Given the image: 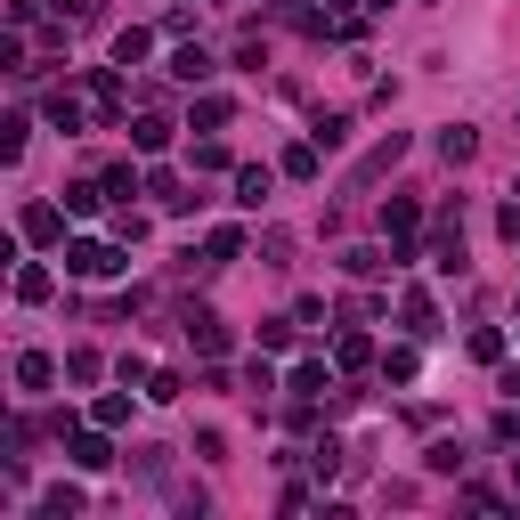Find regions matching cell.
Here are the masks:
<instances>
[{"label": "cell", "instance_id": "cell-1", "mask_svg": "<svg viewBox=\"0 0 520 520\" xmlns=\"http://www.w3.org/2000/svg\"><path fill=\"white\" fill-rule=\"evenodd\" d=\"M114 269H130L122 244H98V236H74V244H65V277H114Z\"/></svg>", "mask_w": 520, "mask_h": 520}, {"label": "cell", "instance_id": "cell-2", "mask_svg": "<svg viewBox=\"0 0 520 520\" xmlns=\"http://www.w3.org/2000/svg\"><path fill=\"white\" fill-rule=\"evenodd\" d=\"M415 228H423V204L390 195V204H382V236H390V252H399V260H415V252H407V244H415Z\"/></svg>", "mask_w": 520, "mask_h": 520}, {"label": "cell", "instance_id": "cell-3", "mask_svg": "<svg viewBox=\"0 0 520 520\" xmlns=\"http://www.w3.org/2000/svg\"><path fill=\"white\" fill-rule=\"evenodd\" d=\"M65 464H74V472H106V464H114V447H106V423L65 439Z\"/></svg>", "mask_w": 520, "mask_h": 520}, {"label": "cell", "instance_id": "cell-4", "mask_svg": "<svg viewBox=\"0 0 520 520\" xmlns=\"http://www.w3.org/2000/svg\"><path fill=\"white\" fill-rule=\"evenodd\" d=\"M399 155H407V139H399V130H390V139H382V147H374V155H366V163L350 171V195H366V187H374V179H382L390 163H399Z\"/></svg>", "mask_w": 520, "mask_h": 520}, {"label": "cell", "instance_id": "cell-5", "mask_svg": "<svg viewBox=\"0 0 520 520\" xmlns=\"http://www.w3.org/2000/svg\"><path fill=\"white\" fill-rule=\"evenodd\" d=\"M187 342L204 350V358H220V350H228V325H220L212 309H187Z\"/></svg>", "mask_w": 520, "mask_h": 520}, {"label": "cell", "instance_id": "cell-6", "mask_svg": "<svg viewBox=\"0 0 520 520\" xmlns=\"http://www.w3.org/2000/svg\"><path fill=\"white\" fill-rule=\"evenodd\" d=\"M269 187H277V171H269V163H244V171H236V204H244V212H260V204H269Z\"/></svg>", "mask_w": 520, "mask_h": 520}, {"label": "cell", "instance_id": "cell-7", "mask_svg": "<svg viewBox=\"0 0 520 520\" xmlns=\"http://www.w3.org/2000/svg\"><path fill=\"white\" fill-rule=\"evenodd\" d=\"M399 317H407V334H439V309H431V293H423V285H407V293H399Z\"/></svg>", "mask_w": 520, "mask_h": 520}, {"label": "cell", "instance_id": "cell-8", "mask_svg": "<svg viewBox=\"0 0 520 520\" xmlns=\"http://www.w3.org/2000/svg\"><path fill=\"white\" fill-rule=\"evenodd\" d=\"M25 244H65V212L57 204H33L25 212Z\"/></svg>", "mask_w": 520, "mask_h": 520}, {"label": "cell", "instance_id": "cell-9", "mask_svg": "<svg viewBox=\"0 0 520 520\" xmlns=\"http://www.w3.org/2000/svg\"><path fill=\"white\" fill-rule=\"evenodd\" d=\"M41 520H82V488H74V480L41 488Z\"/></svg>", "mask_w": 520, "mask_h": 520}, {"label": "cell", "instance_id": "cell-10", "mask_svg": "<svg viewBox=\"0 0 520 520\" xmlns=\"http://www.w3.org/2000/svg\"><path fill=\"white\" fill-rule=\"evenodd\" d=\"M342 269H350V277H390V269H399V252H374V244H358V252H342Z\"/></svg>", "mask_w": 520, "mask_h": 520}, {"label": "cell", "instance_id": "cell-11", "mask_svg": "<svg viewBox=\"0 0 520 520\" xmlns=\"http://www.w3.org/2000/svg\"><path fill=\"white\" fill-rule=\"evenodd\" d=\"M130 147H139V155H163V147H171V122H163V114H139V122H130Z\"/></svg>", "mask_w": 520, "mask_h": 520}, {"label": "cell", "instance_id": "cell-12", "mask_svg": "<svg viewBox=\"0 0 520 520\" xmlns=\"http://www.w3.org/2000/svg\"><path fill=\"white\" fill-rule=\"evenodd\" d=\"M285 390H293V399H325V390H334V374H325V366H317V358H301V366H293V382H285Z\"/></svg>", "mask_w": 520, "mask_h": 520}, {"label": "cell", "instance_id": "cell-13", "mask_svg": "<svg viewBox=\"0 0 520 520\" xmlns=\"http://www.w3.org/2000/svg\"><path fill=\"white\" fill-rule=\"evenodd\" d=\"M439 155H447V163H472V155H480V130L447 122V130H439Z\"/></svg>", "mask_w": 520, "mask_h": 520}, {"label": "cell", "instance_id": "cell-14", "mask_svg": "<svg viewBox=\"0 0 520 520\" xmlns=\"http://www.w3.org/2000/svg\"><path fill=\"white\" fill-rule=\"evenodd\" d=\"M204 260H212V269H228V260H244V228H212V236H204Z\"/></svg>", "mask_w": 520, "mask_h": 520}, {"label": "cell", "instance_id": "cell-15", "mask_svg": "<svg viewBox=\"0 0 520 520\" xmlns=\"http://www.w3.org/2000/svg\"><path fill=\"white\" fill-rule=\"evenodd\" d=\"M171 74H179L187 90H195V82H212V49H195V41H187V49L171 57Z\"/></svg>", "mask_w": 520, "mask_h": 520}, {"label": "cell", "instance_id": "cell-16", "mask_svg": "<svg viewBox=\"0 0 520 520\" xmlns=\"http://www.w3.org/2000/svg\"><path fill=\"white\" fill-rule=\"evenodd\" d=\"M106 204V179H74V187H65V212H74V220H90Z\"/></svg>", "mask_w": 520, "mask_h": 520}, {"label": "cell", "instance_id": "cell-17", "mask_svg": "<svg viewBox=\"0 0 520 520\" xmlns=\"http://www.w3.org/2000/svg\"><path fill=\"white\" fill-rule=\"evenodd\" d=\"M17 382H25V390H49V382H57V358H49V350H25V358H17Z\"/></svg>", "mask_w": 520, "mask_h": 520}, {"label": "cell", "instance_id": "cell-18", "mask_svg": "<svg viewBox=\"0 0 520 520\" xmlns=\"http://www.w3.org/2000/svg\"><path fill=\"white\" fill-rule=\"evenodd\" d=\"M90 98H98V114L114 122V106H122V74H114V65H98V74H90Z\"/></svg>", "mask_w": 520, "mask_h": 520}, {"label": "cell", "instance_id": "cell-19", "mask_svg": "<svg viewBox=\"0 0 520 520\" xmlns=\"http://www.w3.org/2000/svg\"><path fill=\"white\" fill-rule=\"evenodd\" d=\"M57 293V277L41 269V260H25V269H17V301H49Z\"/></svg>", "mask_w": 520, "mask_h": 520}, {"label": "cell", "instance_id": "cell-20", "mask_svg": "<svg viewBox=\"0 0 520 520\" xmlns=\"http://www.w3.org/2000/svg\"><path fill=\"white\" fill-rule=\"evenodd\" d=\"M147 49H155V33H147V25H130V33H114V65H139Z\"/></svg>", "mask_w": 520, "mask_h": 520}, {"label": "cell", "instance_id": "cell-21", "mask_svg": "<svg viewBox=\"0 0 520 520\" xmlns=\"http://www.w3.org/2000/svg\"><path fill=\"white\" fill-rule=\"evenodd\" d=\"M90 423H106V431H122V423H130V390H106V399L90 407Z\"/></svg>", "mask_w": 520, "mask_h": 520}, {"label": "cell", "instance_id": "cell-22", "mask_svg": "<svg viewBox=\"0 0 520 520\" xmlns=\"http://www.w3.org/2000/svg\"><path fill=\"white\" fill-rule=\"evenodd\" d=\"M228 114H236V106H228L220 90H212V98H195V130H228Z\"/></svg>", "mask_w": 520, "mask_h": 520}, {"label": "cell", "instance_id": "cell-23", "mask_svg": "<svg viewBox=\"0 0 520 520\" xmlns=\"http://www.w3.org/2000/svg\"><path fill=\"white\" fill-rule=\"evenodd\" d=\"M317 155H325V147H317V139H301V147L285 155V179H317Z\"/></svg>", "mask_w": 520, "mask_h": 520}, {"label": "cell", "instance_id": "cell-24", "mask_svg": "<svg viewBox=\"0 0 520 520\" xmlns=\"http://www.w3.org/2000/svg\"><path fill=\"white\" fill-rule=\"evenodd\" d=\"M49 122H57V130H65V139H82V106H74V98H65V90H57V98H49Z\"/></svg>", "mask_w": 520, "mask_h": 520}, {"label": "cell", "instance_id": "cell-25", "mask_svg": "<svg viewBox=\"0 0 520 520\" xmlns=\"http://www.w3.org/2000/svg\"><path fill=\"white\" fill-rule=\"evenodd\" d=\"M309 139H317V147H325V155H334V147H342V139H350V114H325V122H317V130H309Z\"/></svg>", "mask_w": 520, "mask_h": 520}, {"label": "cell", "instance_id": "cell-26", "mask_svg": "<svg viewBox=\"0 0 520 520\" xmlns=\"http://www.w3.org/2000/svg\"><path fill=\"white\" fill-rule=\"evenodd\" d=\"M106 366H98V350H74V358H65V382H98Z\"/></svg>", "mask_w": 520, "mask_h": 520}, {"label": "cell", "instance_id": "cell-27", "mask_svg": "<svg viewBox=\"0 0 520 520\" xmlns=\"http://www.w3.org/2000/svg\"><path fill=\"white\" fill-rule=\"evenodd\" d=\"M334 358H342V366H366V358H374V342H366V334H342V342H334Z\"/></svg>", "mask_w": 520, "mask_h": 520}, {"label": "cell", "instance_id": "cell-28", "mask_svg": "<svg viewBox=\"0 0 520 520\" xmlns=\"http://www.w3.org/2000/svg\"><path fill=\"white\" fill-rule=\"evenodd\" d=\"M25 130H33V122H25V114H17V122H0V155H9V163H17V155H25Z\"/></svg>", "mask_w": 520, "mask_h": 520}, {"label": "cell", "instance_id": "cell-29", "mask_svg": "<svg viewBox=\"0 0 520 520\" xmlns=\"http://www.w3.org/2000/svg\"><path fill=\"white\" fill-rule=\"evenodd\" d=\"M244 390H252V399H260V390H277V366H269V358H252V366H244Z\"/></svg>", "mask_w": 520, "mask_h": 520}, {"label": "cell", "instance_id": "cell-30", "mask_svg": "<svg viewBox=\"0 0 520 520\" xmlns=\"http://www.w3.org/2000/svg\"><path fill=\"white\" fill-rule=\"evenodd\" d=\"M415 366H423L415 350H390V358H382V374H390V382H415Z\"/></svg>", "mask_w": 520, "mask_h": 520}, {"label": "cell", "instance_id": "cell-31", "mask_svg": "<svg viewBox=\"0 0 520 520\" xmlns=\"http://www.w3.org/2000/svg\"><path fill=\"white\" fill-rule=\"evenodd\" d=\"M472 358H488V366L504 358V334H496V325H480V334H472Z\"/></svg>", "mask_w": 520, "mask_h": 520}, {"label": "cell", "instance_id": "cell-32", "mask_svg": "<svg viewBox=\"0 0 520 520\" xmlns=\"http://www.w3.org/2000/svg\"><path fill=\"white\" fill-rule=\"evenodd\" d=\"M49 9H57V17H90L98 0H49Z\"/></svg>", "mask_w": 520, "mask_h": 520}, {"label": "cell", "instance_id": "cell-33", "mask_svg": "<svg viewBox=\"0 0 520 520\" xmlns=\"http://www.w3.org/2000/svg\"><path fill=\"white\" fill-rule=\"evenodd\" d=\"M512 488H520V455H512Z\"/></svg>", "mask_w": 520, "mask_h": 520}, {"label": "cell", "instance_id": "cell-34", "mask_svg": "<svg viewBox=\"0 0 520 520\" xmlns=\"http://www.w3.org/2000/svg\"><path fill=\"white\" fill-rule=\"evenodd\" d=\"M366 9H390V0H366Z\"/></svg>", "mask_w": 520, "mask_h": 520}]
</instances>
